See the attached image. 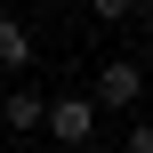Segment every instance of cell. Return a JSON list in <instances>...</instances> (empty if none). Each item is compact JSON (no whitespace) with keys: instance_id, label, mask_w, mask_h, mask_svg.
I'll list each match as a JSON object with an SVG mask.
<instances>
[{"instance_id":"cell-1","label":"cell","mask_w":153,"mask_h":153,"mask_svg":"<svg viewBox=\"0 0 153 153\" xmlns=\"http://www.w3.org/2000/svg\"><path fill=\"white\" fill-rule=\"evenodd\" d=\"M137 97H145V73H137L129 56H105L97 81H89V105H97V113H129Z\"/></svg>"},{"instance_id":"cell-2","label":"cell","mask_w":153,"mask_h":153,"mask_svg":"<svg viewBox=\"0 0 153 153\" xmlns=\"http://www.w3.org/2000/svg\"><path fill=\"white\" fill-rule=\"evenodd\" d=\"M40 129H48V137H56V145H97V105H89V89H81V97H48V121H40Z\"/></svg>"},{"instance_id":"cell-3","label":"cell","mask_w":153,"mask_h":153,"mask_svg":"<svg viewBox=\"0 0 153 153\" xmlns=\"http://www.w3.org/2000/svg\"><path fill=\"white\" fill-rule=\"evenodd\" d=\"M0 121H8L16 137H32V129L48 121V97H32V89H8V97H0Z\"/></svg>"},{"instance_id":"cell-4","label":"cell","mask_w":153,"mask_h":153,"mask_svg":"<svg viewBox=\"0 0 153 153\" xmlns=\"http://www.w3.org/2000/svg\"><path fill=\"white\" fill-rule=\"evenodd\" d=\"M32 56H40V48H32V32H24L16 16H0V73H24Z\"/></svg>"},{"instance_id":"cell-5","label":"cell","mask_w":153,"mask_h":153,"mask_svg":"<svg viewBox=\"0 0 153 153\" xmlns=\"http://www.w3.org/2000/svg\"><path fill=\"white\" fill-rule=\"evenodd\" d=\"M89 16H97V24H129V16H137V0H89Z\"/></svg>"},{"instance_id":"cell-6","label":"cell","mask_w":153,"mask_h":153,"mask_svg":"<svg viewBox=\"0 0 153 153\" xmlns=\"http://www.w3.org/2000/svg\"><path fill=\"white\" fill-rule=\"evenodd\" d=\"M129 153H153V121H137V129H129Z\"/></svg>"},{"instance_id":"cell-7","label":"cell","mask_w":153,"mask_h":153,"mask_svg":"<svg viewBox=\"0 0 153 153\" xmlns=\"http://www.w3.org/2000/svg\"><path fill=\"white\" fill-rule=\"evenodd\" d=\"M137 16H145V24H153V0H137Z\"/></svg>"}]
</instances>
